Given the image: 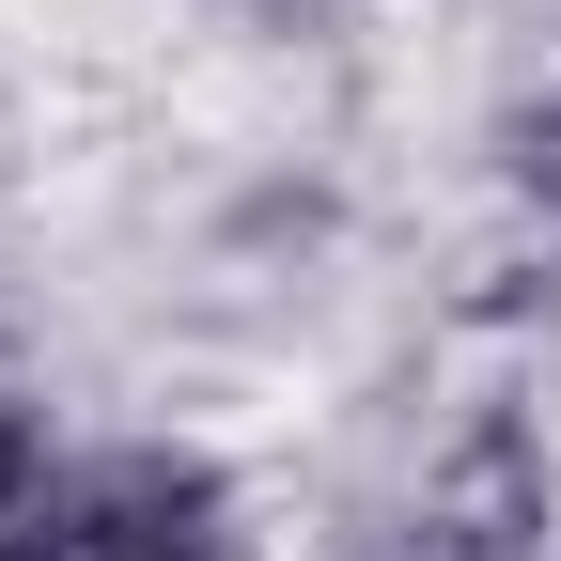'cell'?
Returning <instances> with one entry per match:
<instances>
[{
	"mask_svg": "<svg viewBox=\"0 0 561 561\" xmlns=\"http://www.w3.org/2000/svg\"><path fill=\"white\" fill-rule=\"evenodd\" d=\"M250 483L219 437L125 421V437H62L47 483L0 515V561H250Z\"/></svg>",
	"mask_w": 561,
	"mask_h": 561,
	"instance_id": "6da1fadb",
	"label": "cell"
},
{
	"mask_svg": "<svg viewBox=\"0 0 561 561\" xmlns=\"http://www.w3.org/2000/svg\"><path fill=\"white\" fill-rule=\"evenodd\" d=\"M500 187H515V219L561 250V62H546L515 110H500Z\"/></svg>",
	"mask_w": 561,
	"mask_h": 561,
	"instance_id": "7a4b0ae2",
	"label": "cell"
}]
</instances>
